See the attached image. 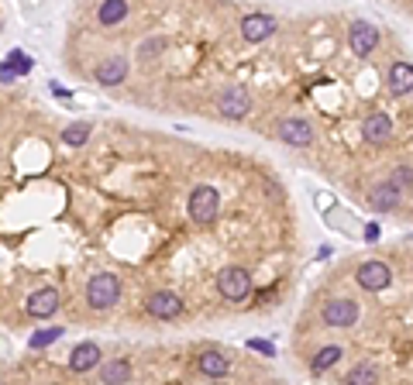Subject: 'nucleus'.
<instances>
[{"label": "nucleus", "instance_id": "obj_18", "mask_svg": "<svg viewBox=\"0 0 413 385\" xmlns=\"http://www.w3.org/2000/svg\"><path fill=\"white\" fill-rule=\"evenodd\" d=\"M197 368L207 375V379H224V375L231 371L228 358H224V354H217V351H203V354L197 358Z\"/></svg>", "mask_w": 413, "mask_h": 385}, {"label": "nucleus", "instance_id": "obj_26", "mask_svg": "<svg viewBox=\"0 0 413 385\" xmlns=\"http://www.w3.org/2000/svg\"><path fill=\"white\" fill-rule=\"evenodd\" d=\"M248 347H255V351H262V354H269V358L275 354V347L269 344V341H248Z\"/></svg>", "mask_w": 413, "mask_h": 385}, {"label": "nucleus", "instance_id": "obj_27", "mask_svg": "<svg viewBox=\"0 0 413 385\" xmlns=\"http://www.w3.org/2000/svg\"><path fill=\"white\" fill-rule=\"evenodd\" d=\"M365 237H369V241H375V237H379V227H375V224H369V227H365Z\"/></svg>", "mask_w": 413, "mask_h": 385}, {"label": "nucleus", "instance_id": "obj_20", "mask_svg": "<svg viewBox=\"0 0 413 385\" xmlns=\"http://www.w3.org/2000/svg\"><path fill=\"white\" fill-rule=\"evenodd\" d=\"M128 379H131V365H128L124 358H118V361H107V365L100 368V382H107V385L128 382Z\"/></svg>", "mask_w": 413, "mask_h": 385}, {"label": "nucleus", "instance_id": "obj_8", "mask_svg": "<svg viewBox=\"0 0 413 385\" xmlns=\"http://www.w3.org/2000/svg\"><path fill=\"white\" fill-rule=\"evenodd\" d=\"M355 279H358V286L369 289V292H382L393 282V272H389L386 262H362L358 272H355Z\"/></svg>", "mask_w": 413, "mask_h": 385}, {"label": "nucleus", "instance_id": "obj_16", "mask_svg": "<svg viewBox=\"0 0 413 385\" xmlns=\"http://www.w3.org/2000/svg\"><path fill=\"white\" fill-rule=\"evenodd\" d=\"M362 138H365L369 145H386V141L393 138V120L386 114H372L362 124Z\"/></svg>", "mask_w": 413, "mask_h": 385}, {"label": "nucleus", "instance_id": "obj_2", "mask_svg": "<svg viewBox=\"0 0 413 385\" xmlns=\"http://www.w3.org/2000/svg\"><path fill=\"white\" fill-rule=\"evenodd\" d=\"M217 292L231 303H241V299L252 296V275L238 265H228V269L217 272Z\"/></svg>", "mask_w": 413, "mask_h": 385}, {"label": "nucleus", "instance_id": "obj_9", "mask_svg": "<svg viewBox=\"0 0 413 385\" xmlns=\"http://www.w3.org/2000/svg\"><path fill=\"white\" fill-rule=\"evenodd\" d=\"M275 24H279V21H275L272 14H262V11H258V14H248V18L241 21V38L252 41V45H262L265 38L275 35Z\"/></svg>", "mask_w": 413, "mask_h": 385}, {"label": "nucleus", "instance_id": "obj_22", "mask_svg": "<svg viewBox=\"0 0 413 385\" xmlns=\"http://www.w3.org/2000/svg\"><path fill=\"white\" fill-rule=\"evenodd\" d=\"M379 379V368L372 365V361H362V365H355L348 375H345V382L352 385H365V382H375Z\"/></svg>", "mask_w": 413, "mask_h": 385}, {"label": "nucleus", "instance_id": "obj_1", "mask_svg": "<svg viewBox=\"0 0 413 385\" xmlns=\"http://www.w3.org/2000/svg\"><path fill=\"white\" fill-rule=\"evenodd\" d=\"M121 299V279L114 272H97L86 282V303L90 309H111Z\"/></svg>", "mask_w": 413, "mask_h": 385}, {"label": "nucleus", "instance_id": "obj_25", "mask_svg": "<svg viewBox=\"0 0 413 385\" xmlns=\"http://www.w3.org/2000/svg\"><path fill=\"white\" fill-rule=\"evenodd\" d=\"M59 337H62V327H52V330H45V334H35L31 347H45V344H52V341H59Z\"/></svg>", "mask_w": 413, "mask_h": 385}, {"label": "nucleus", "instance_id": "obj_19", "mask_svg": "<svg viewBox=\"0 0 413 385\" xmlns=\"http://www.w3.org/2000/svg\"><path fill=\"white\" fill-rule=\"evenodd\" d=\"M341 354H345V347H337V344L320 347V351H317V358L310 361V371H314V375H324L327 368H335L337 361H341Z\"/></svg>", "mask_w": 413, "mask_h": 385}, {"label": "nucleus", "instance_id": "obj_13", "mask_svg": "<svg viewBox=\"0 0 413 385\" xmlns=\"http://www.w3.org/2000/svg\"><path fill=\"white\" fill-rule=\"evenodd\" d=\"M100 365V347L93 341H83V344L73 347V354H69V371L73 375H86L90 368Z\"/></svg>", "mask_w": 413, "mask_h": 385}, {"label": "nucleus", "instance_id": "obj_21", "mask_svg": "<svg viewBox=\"0 0 413 385\" xmlns=\"http://www.w3.org/2000/svg\"><path fill=\"white\" fill-rule=\"evenodd\" d=\"M90 124L86 120H76V124H69L66 131H62V145H69V148H79V145H86L90 141Z\"/></svg>", "mask_w": 413, "mask_h": 385}, {"label": "nucleus", "instance_id": "obj_15", "mask_svg": "<svg viewBox=\"0 0 413 385\" xmlns=\"http://www.w3.org/2000/svg\"><path fill=\"white\" fill-rule=\"evenodd\" d=\"M386 86L393 96H407L413 93V66L410 62H393L389 73H386Z\"/></svg>", "mask_w": 413, "mask_h": 385}, {"label": "nucleus", "instance_id": "obj_11", "mask_svg": "<svg viewBox=\"0 0 413 385\" xmlns=\"http://www.w3.org/2000/svg\"><path fill=\"white\" fill-rule=\"evenodd\" d=\"M145 309H148L155 320H176L179 313H183V299H179L176 292L162 289V292H152V296L145 299Z\"/></svg>", "mask_w": 413, "mask_h": 385}, {"label": "nucleus", "instance_id": "obj_23", "mask_svg": "<svg viewBox=\"0 0 413 385\" xmlns=\"http://www.w3.org/2000/svg\"><path fill=\"white\" fill-rule=\"evenodd\" d=\"M389 179H393L399 190H410V186H413V169H410V165H396Z\"/></svg>", "mask_w": 413, "mask_h": 385}, {"label": "nucleus", "instance_id": "obj_5", "mask_svg": "<svg viewBox=\"0 0 413 385\" xmlns=\"http://www.w3.org/2000/svg\"><path fill=\"white\" fill-rule=\"evenodd\" d=\"M217 210H220V192L214 190V186H197V190L190 192V217L197 220V224H210L217 217Z\"/></svg>", "mask_w": 413, "mask_h": 385}, {"label": "nucleus", "instance_id": "obj_12", "mask_svg": "<svg viewBox=\"0 0 413 385\" xmlns=\"http://www.w3.org/2000/svg\"><path fill=\"white\" fill-rule=\"evenodd\" d=\"M93 79H97L100 86H121V83L128 79V58L124 56H107L103 62H97Z\"/></svg>", "mask_w": 413, "mask_h": 385}, {"label": "nucleus", "instance_id": "obj_7", "mask_svg": "<svg viewBox=\"0 0 413 385\" xmlns=\"http://www.w3.org/2000/svg\"><path fill=\"white\" fill-rule=\"evenodd\" d=\"M217 111L220 117H228V120H241V117L252 111V96L245 86H231V90H224V93L217 96Z\"/></svg>", "mask_w": 413, "mask_h": 385}, {"label": "nucleus", "instance_id": "obj_4", "mask_svg": "<svg viewBox=\"0 0 413 385\" xmlns=\"http://www.w3.org/2000/svg\"><path fill=\"white\" fill-rule=\"evenodd\" d=\"M320 320H324L327 327H335V330L355 327V320H358V303L348 299V296H335V299H327V303H324Z\"/></svg>", "mask_w": 413, "mask_h": 385}, {"label": "nucleus", "instance_id": "obj_10", "mask_svg": "<svg viewBox=\"0 0 413 385\" xmlns=\"http://www.w3.org/2000/svg\"><path fill=\"white\" fill-rule=\"evenodd\" d=\"M399 203H403V190L396 186L393 179L372 186V192H369V207H372L375 213H393V210H399Z\"/></svg>", "mask_w": 413, "mask_h": 385}, {"label": "nucleus", "instance_id": "obj_17", "mask_svg": "<svg viewBox=\"0 0 413 385\" xmlns=\"http://www.w3.org/2000/svg\"><path fill=\"white\" fill-rule=\"evenodd\" d=\"M128 0H103L97 7V24L100 28H114V24H124V18H128Z\"/></svg>", "mask_w": 413, "mask_h": 385}, {"label": "nucleus", "instance_id": "obj_24", "mask_svg": "<svg viewBox=\"0 0 413 385\" xmlns=\"http://www.w3.org/2000/svg\"><path fill=\"white\" fill-rule=\"evenodd\" d=\"M162 48H165V38H145V41H141V48H138V56H141V58H155Z\"/></svg>", "mask_w": 413, "mask_h": 385}, {"label": "nucleus", "instance_id": "obj_6", "mask_svg": "<svg viewBox=\"0 0 413 385\" xmlns=\"http://www.w3.org/2000/svg\"><path fill=\"white\" fill-rule=\"evenodd\" d=\"M348 45H352V52L358 58H369L379 48V28L369 24V21H355L348 28Z\"/></svg>", "mask_w": 413, "mask_h": 385}, {"label": "nucleus", "instance_id": "obj_14", "mask_svg": "<svg viewBox=\"0 0 413 385\" xmlns=\"http://www.w3.org/2000/svg\"><path fill=\"white\" fill-rule=\"evenodd\" d=\"M24 309L31 313V317H52L56 309H59V292L56 289H35L31 296H28V303H24Z\"/></svg>", "mask_w": 413, "mask_h": 385}, {"label": "nucleus", "instance_id": "obj_3", "mask_svg": "<svg viewBox=\"0 0 413 385\" xmlns=\"http://www.w3.org/2000/svg\"><path fill=\"white\" fill-rule=\"evenodd\" d=\"M275 138H279L282 145L307 148V145H314L317 128L310 124V120H307V117H286V120H279V128H275Z\"/></svg>", "mask_w": 413, "mask_h": 385}]
</instances>
